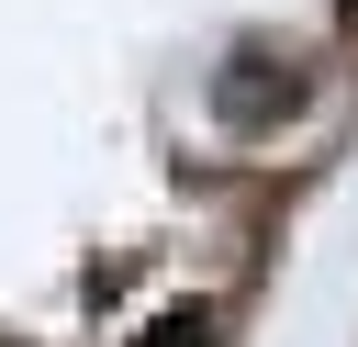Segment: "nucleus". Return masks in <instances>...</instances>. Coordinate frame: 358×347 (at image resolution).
I'll list each match as a JSON object with an SVG mask.
<instances>
[{"label":"nucleus","mask_w":358,"mask_h":347,"mask_svg":"<svg viewBox=\"0 0 358 347\" xmlns=\"http://www.w3.org/2000/svg\"><path fill=\"white\" fill-rule=\"evenodd\" d=\"M213 112H224L235 134H257L268 112H291V67H268V56H235V67L213 78Z\"/></svg>","instance_id":"nucleus-1"},{"label":"nucleus","mask_w":358,"mask_h":347,"mask_svg":"<svg viewBox=\"0 0 358 347\" xmlns=\"http://www.w3.org/2000/svg\"><path fill=\"white\" fill-rule=\"evenodd\" d=\"M134 347H224V325H213L201 302H179V313H157V325H145Z\"/></svg>","instance_id":"nucleus-2"}]
</instances>
